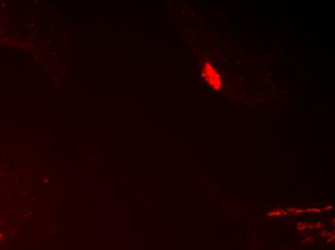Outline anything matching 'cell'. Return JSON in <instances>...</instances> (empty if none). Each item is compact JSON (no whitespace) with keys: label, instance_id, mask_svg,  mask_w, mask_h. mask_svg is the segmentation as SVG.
<instances>
[{"label":"cell","instance_id":"obj_1","mask_svg":"<svg viewBox=\"0 0 335 250\" xmlns=\"http://www.w3.org/2000/svg\"><path fill=\"white\" fill-rule=\"evenodd\" d=\"M202 76L214 90H219L221 86L220 75L211 64L209 63L205 64V66L202 68Z\"/></svg>","mask_w":335,"mask_h":250}]
</instances>
